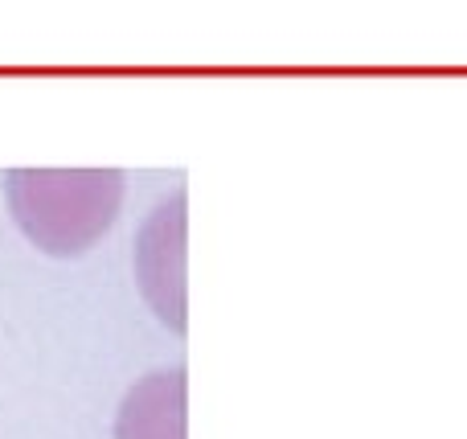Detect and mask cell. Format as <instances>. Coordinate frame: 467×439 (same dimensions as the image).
Returning <instances> with one entry per match:
<instances>
[{"instance_id":"1","label":"cell","mask_w":467,"mask_h":439,"mask_svg":"<svg viewBox=\"0 0 467 439\" xmlns=\"http://www.w3.org/2000/svg\"><path fill=\"white\" fill-rule=\"evenodd\" d=\"M123 185L119 169H13L5 177L21 235L57 259L90 251L115 226Z\"/></svg>"},{"instance_id":"2","label":"cell","mask_w":467,"mask_h":439,"mask_svg":"<svg viewBox=\"0 0 467 439\" xmlns=\"http://www.w3.org/2000/svg\"><path fill=\"white\" fill-rule=\"evenodd\" d=\"M136 284L148 308L172 329L185 333L189 300H185V189L156 202V210L144 218L136 235Z\"/></svg>"},{"instance_id":"3","label":"cell","mask_w":467,"mask_h":439,"mask_svg":"<svg viewBox=\"0 0 467 439\" xmlns=\"http://www.w3.org/2000/svg\"><path fill=\"white\" fill-rule=\"evenodd\" d=\"M115 439H189V391L185 370L144 374L115 411Z\"/></svg>"}]
</instances>
